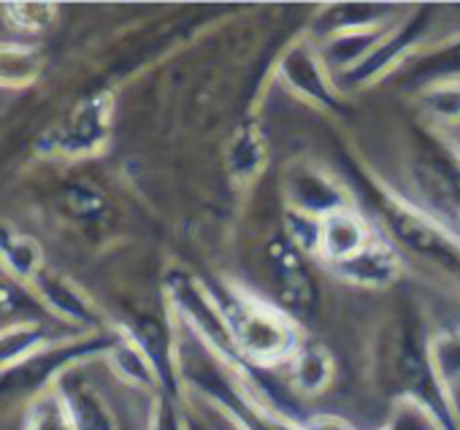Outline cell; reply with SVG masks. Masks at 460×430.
Returning <instances> with one entry per match:
<instances>
[{
    "label": "cell",
    "mask_w": 460,
    "mask_h": 430,
    "mask_svg": "<svg viewBox=\"0 0 460 430\" xmlns=\"http://www.w3.org/2000/svg\"><path fill=\"white\" fill-rule=\"evenodd\" d=\"M455 76H460V41L447 44L444 49L425 57L411 71V79H417L422 87H428L433 82H447V79H455Z\"/></svg>",
    "instance_id": "obj_20"
},
{
    "label": "cell",
    "mask_w": 460,
    "mask_h": 430,
    "mask_svg": "<svg viewBox=\"0 0 460 430\" xmlns=\"http://www.w3.org/2000/svg\"><path fill=\"white\" fill-rule=\"evenodd\" d=\"M449 398H452V411H455V422L460 427V382L449 384Z\"/></svg>",
    "instance_id": "obj_26"
},
{
    "label": "cell",
    "mask_w": 460,
    "mask_h": 430,
    "mask_svg": "<svg viewBox=\"0 0 460 430\" xmlns=\"http://www.w3.org/2000/svg\"><path fill=\"white\" fill-rule=\"evenodd\" d=\"M430 349H433V363H436L441 379L447 384L460 382V328L433 338Z\"/></svg>",
    "instance_id": "obj_23"
},
{
    "label": "cell",
    "mask_w": 460,
    "mask_h": 430,
    "mask_svg": "<svg viewBox=\"0 0 460 430\" xmlns=\"http://www.w3.org/2000/svg\"><path fill=\"white\" fill-rule=\"evenodd\" d=\"M425 28H428V12H420L417 17H409L398 31H390L385 36V41L360 66H355L352 71H347L344 79L352 82V84H366V82L382 76L393 63H398L420 41V36L425 33Z\"/></svg>",
    "instance_id": "obj_10"
},
{
    "label": "cell",
    "mask_w": 460,
    "mask_h": 430,
    "mask_svg": "<svg viewBox=\"0 0 460 430\" xmlns=\"http://www.w3.org/2000/svg\"><path fill=\"white\" fill-rule=\"evenodd\" d=\"M58 203L66 217H71L74 223H82V225L101 223L106 214V197L93 184H84V181L66 184Z\"/></svg>",
    "instance_id": "obj_17"
},
{
    "label": "cell",
    "mask_w": 460,
    "mask_h": 430,
    "mask_svg": "<svg viewBox=\"0 0 460 430\" xmlns=\"http://www.w3.org/2000/svg\"><path fill=\"white\" fill-rule=\"evenodd\" d=\"M111 103L109 95L95 92L79 101L55 127L44 133V149L66 157H84L103 149L109 138Z\"/></svg>",
    "instance_id": "obj_4"
},
{
    "label": "cell",
    "mask_w": 460,
    "mask_h": 430,
    "mask_svg": "<svg viewBox=\"0 0 460 430\" xmlns=\"http://www.w3.org/2000/svg\"><path fill=\"white\" fill-rule=\"evenodd\" d=\"M331 271L336 276H341L344 282H352L358 287L382 290V287H390L398 279L401 260H398L393 244L385 236H376L358 258H352L349 263H341V266H336Z\"/></svg>",
    "instance_id": "obj_9"
},
{
    "label": "cell",
    "mask_w": 460,
    "mask_h": 430,
    "mask_svg": "<svg viewBox=\"0 0 460 430\" xmlns=\"http://www.w3.org/2000/svg\"><path fill=\"white\" fill-rule=\"evenodd\" d=\"M390 9L387 6H371V4H341L328 9L317 20V31L323 36H339L349 31H366V28H379L385 25Z\"/></svg>",
    "instance_id": "obj_13"
},
{
    "label": "cell",
    "mask_w": 460,
    "mask_h": 430,
    "mask_svg": "<svg viewBox=\"0 0 460 430\" xmlns=\"http://www.w3.org/2000/svg\"><path fill=\"white\" fill-rule=\"evenodd\" d=\"M25 430H71V419H68L66 403H63L58 390L49 395H41L31 406L28 419H25Z\"/></svg>",
    "instance_id": "obj_21"
},
{
    "label": "cell",
    "mask_w": 460,
    "mask_h": 430,
    "mask_svg": "<svg viewBox=\"0 0 460 430\" xmlns=\"http://www.w3.org/2000/svg\"><path fill=\"white\" fill-rule=\"evenodd\" d=\"M422 106L444 125H460V82H433L422 87Z\"/></svg>",
    "instance_id": "obj_18"
},
{
    "label": "cell",
    "mask_w": 460,
    "mask_h": 430,
    "mask_svg": "<svg viewBox=\"0 0 460 430\" xmlns=\"http://www.w3.org/2000/svg\"><path fill=\"white\" fill-rule=\"evenodd\" d=\"M0 263L14 279H36L41 271V250L25 233L0 225Z\"/></svg>",
    "instance_id": "obj_14"
},
{
    "label": "cell",
    "mask_w": 460,
    "mask_h": 430,
    "mask_svg": "<svg viewBox=\"0 0 460 430\" xmlns=\"http://www.w3.org/2000/svg\"><path fill=\"white\" fill-rule=\"evenodd\" d=\"M217 303L227 325L230 349L247 363L255 365L290 363L296 352L304 347L296 317H290L285 309H277L242 287H227V295L217 298Z\"/></svg>",
    "instance_id": "obj_1"
},
{
    "label": "cell",
    "mask_w": 460,
    "mask_h": 430,
    "mask_svg": "<svg viewBox=\"0 0 460 430\" xmlns=\"http://www.w3.org/2000/svg\"><path fill=\"white\" fill-rule=\"evenodd\" d=\"M411 179L422 197L420 206L460 233V152L441 138L425 136L414 152Z\"/></svg>",
    "instance_id": "obj_3"
},
{
    "label": "cell",
    "mask_w": 460,
    "mask_h": 430,
    "mask_svg": "<svg viewBox=\"0 0 460 430\" xmlns=\"http://www.w3.org/2000/svg\"><path fill=\"white\" fill-rule=\"evenodd\" d=\"M290 379L298 392L304 395H320L328 390L333 379V357L320 344H306L296 352L290 360Z\"/></svg>",
    "instance_id": "obj_12"
},
{
    "label": "cell",
    "mask_w": 460,
    "mask_h": 430,
    "mask_svg": "<svg viewBox=\"0 0 460 430\" xmlns=\"http://www.w3.org/2000/svg\"><path fill=\"white\" fill-rule=\"evenodd\" d=\"M149 430H181V419L168 400H160L157 408L152 411V427Z\"/></svg>",
    "instance_id": "obj_25"
},
{
    "label": "cell",
    "mask_w": 460,
    "mask_h": 430,
    "mask_svg": "<svg viewBox=\"0 0 460 430\" xmlns=\"http://www.w3.org/2000/svg\"><path fill=\"white\" fill-rule=\"evenodd\" d=\"M304 252L290 241H274L269 247V263L274 271V282H277V293L282 301V309L290 317H301L309 314L317 303V287L304 266Z\"/></svg>",
    "instance_id": "obj_6"
},
{
    "label": "cell",
    "mask_w": 460,
    "mask_h": 430,
    "mask_svg": "<svg viewBox=\"0 0 460 430\" xmlns=\"http://www.w3.org/2000/svg\"><path fill=\"white\" fill-rule=\"evenodd\" d=\"M36 285V293L39 298L60 317L71 320V322H84L90 317V303L76 293L74 285H68L66 279L55 276V274H47L44 268L36 274L33 279Z\"/></svg>",
    "instance_id": "obj_15"
},
{
    "label": "cell",
    "mask_w": 460,
    "mask_h": 430,
    "mask_svg": "<svg viewBox=\"0 0 460 430\" xmlns=\"http://www.w3.org/2000/svg\"><path fill=\"white\" fill-rule=\"evenodd\" d=\"M282 187L290 214H301V217L325 220L336 211L349 208V195L344 192V187L314 162L293 165L285 173Z\"/></svg>",
    "instance_id": "obj_5"
},
{
    "label": "cell",
    "mask_w": 460,
    "mask_h": 430,
    "mask_svg": "<svg viewBox=\"0 0 460 430\" xmlns=\"http://www.w3.org/2000/svg\"><path fill=\"white\" fill-rule=\"evenodd\" d=\"M31 306H33V301L14 282L0 276V320L22 317Z\"/></svg>",
    "instance_id": "obj_24"
},
{
    "label": "cell",
    "mask_w": 460,
    "mask_h": 430,
    "mask_svg": "<svg viewBox=\"0 0 460 430\" xmlns=\"http://www.w3.org/2000/svg\"><path fill=\"white\" fill-rule=\"evenodd\" d=\"M376 236L379 233L371 231V225L363 214L349 206L344 211H336V214H331V217L320 220V236H317L314 255L328 268H336V266L358 258Z\"/></svg>",
    "instance_id": "obj_7"
},
{
    "label": "cell",
    "mask_w": 460,
    "mask_h": 430,
    "mask_svg": "<svg viewBox=\"0 0 460 430\" xmlns=\"http://www.w3.org/2000/svg\"><path fill=\"white\" fill-rule=\"evenodd\" d=\"M279 74L296 95H301L323 109H339V98L325 74V60L312 44H306V41L293 44L279 63Z\"/></svg>",
    "instance_id": "obj_8"
},
{
    "label": "cell",
    "mask_w": 460,
    "mask_h": 430,
    "mask_svg": "<svg viewBox=\"0 0 460 430\" xmlns=\"http://www.w3.org/2000/svg\"><path fill=\"white\" fill-rule=\"evenodd\" d=\"M6 22L25 36H41L58 22V9L52 4H9Z\"/></svg>",
    "instance_id": "obj_19"
},
{
    "label": "cell",
    "mask_w": 460,
    "mask_h": 430,
    "mask_svg": "<svg viewBox=\"0 0 460 430\" xmlns=\"http://www.w3.org/2000/svg\"><path fill=\"white\" fill-rule=\"evenodd\" d=\"M368 187V195L376 200V208L385 217L393 236L420 258L430 260L441 271H447L452 279L460 282V233H455L449 225H444L428 208H422L414 200H406L387 189L376 179H363Z\"/></svg>",
    "instance_id": "obj_2"
},
{
    "label": "cell",
    "mask_w": 460,
    "mask_h": 430,
    "mask_svg": "<svg viewBox=\"0 0 460 430\" xmlns=\"http://www.w3.org/2000/svg\"><path fill=\"white\" fill-rule=\"evenodd\" d=\"M263 165H266V138L258 127L247 125L239 130L234 146H230V173L244 184L252 181Z\"/></svg>",
    "instance_id": "obj_16"
},
{
    "label": "cell",
    "mask_w": 460,
    "mask_h": 430,
    "mask_svg": "<svg viewBox=\"0 0 460 430\" xmlns=\"http://www.w3.org/2000/svg\"><path fill=\"white\" fill-rule=\"evenodd\" d=\"M376 430H444L441 422L414 398H398L390 419Z\"/></svg>",
    "instance_id": "obj_22"
},
{
    "label": "cell",
    "mask_w": 460,
    "mask_h": 430,
    "mask_svg": "<svg viewBox=\"0 0 460 430\" xmlns=\"http://www.w3.org/2000/svg\"><path fill=\"white\" fill-rule=\"evenodd\" d=\"M58 392L66 403L71 430H117L114 414L106 400L76 373H66L58 384Z\"/></svg>",
    "instance_id": "obj_11"
}]
</instances>
